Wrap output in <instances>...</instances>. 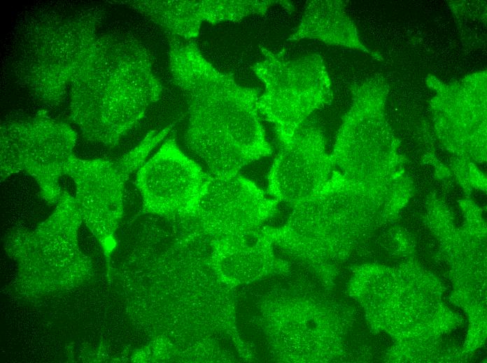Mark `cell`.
<instances>
[{"label": "cell", "mask_w": 487, "mask_h": 363, "mask_svg": "<svg viewBox=\"0 0 487 363\" xmlns=\"http://www.w3.org/2000/svg\"><path fill=\"white\" fill-rule=\"evenodd\" d=\"M341 0L306 1L301 21L288 40L318 39L323 43L360 50L372 56L362 43L356 27Z\"/></svg>", "instance_id": "obj_12"}, {"label": "cell", "mask_w": 487, "mask_h": 363, "mask_svg": "<svg viewBox=\"0 0 487 363\" xmlns=\"http://www.w3.org/2000/svg\"><path fill=\"white\" fill-rule=\"evenodd\" d=\"M450 1L449 5L464 42L474 47L486 43V7L485 1Z\"/></svg>", "instance_id": "obj_13"}, {"label": "cell", "mask_w": 487, "mask_h": 363, "mask_svg": "<svg viewBox=\"0 0 487 363\" xmlns=\"http://www.w3.org/2000/svg\"><path fill=\"white\" fill-rule=\"evenodd\" d=\"M211 178L170 138L137 171L136 186L144 212L164 218L195 217Z\"/></svg>", "instance_id": "obj_8"}, {"label": "cell", "mask_w": 487, "mask_h": 363, "mask_svg": "<svg viewBox=\"0 0 487 363\" xmlns=\"http://www.w3.org/2000/svg\"><path fill=\"white\" fill-rule=\"evenodd\" d=\"M172 125L148 132L132 149L115 160L73 157L66 175L76 185L75 200L83 221L109 255L114 233L122 217L126 183L142 167L150 151L169 133Z\"/></svg>", "instance_id": "obj_6"}, {"label": "cell", "mask_w": 487, "mask_h": 363, "mask_svg": "<svg viewBox=\"0 0 487 363\" xmlns=\"http://www.w3.org/2000/svg\"><path fill=\"white\" fill-rule=\"evenodd\" d=\"M99 6L36 9L15 29L12 68L17 81L45 104L59 105L97 38Z\"/></svg>", "instance_id": "obj_3"}, {"label": "cell", "mask_w": 487, "mask_h": 363, "mask_svg": "<svg viewBox=\"0 0 487 363\" xmlns=\"http://www.w3.org/2000/svg\"><path fill=\"white\" fill-rule=\"evenodd\" d=\"M70 114L84 137L113 147L162 94L147 50L136 39L97 37L73 76Z\"/></svg>", "instance_id": "obj_2"}, {"label": "cell", "mask_w": 487, "mask_h": 363, "mask_svg": "<svg viewBox=\"0 0 487 363\" xmlns=\"http://www.w3.org/2000/svg\"><path fill=\"white\" fill-rule=\"evenodd\" d=\"M333 163L321 131L312 126L299 129L281 144L267 175V193L295 206L323 186Z\"/></svg>", "instance_id": "obj_10"}, {"label": "cell", "mask_w": 487, "mask_h": 363, "mask_svg": "<svg viewBox=\"0 0 487 363\" xmlns=\"http://www.w3.org/2000/svg\"><path fill=\"white\" fill-rule=\"evenodd\" d=\"M76 133L66 124L39 110L31 117L1 125V181L20 172L37 182L43 200L57 204L64 193L59 179L66 175Z\"/></svg>", "instance_id": "obj_5"}, {"label": "cell", "mask_w": 487, "mask_h": 363, "mask_svg": "<svg viewBox=\"0 0 487 363\" xmlns=\"http://www.w3.org/2000/svg\"><path fill=\"white\" fill-rule=\"evenodd\" d=\"M353 103L339 130L332 158L351 181L370 188L385 145L383 109L388 85L376 75L351 87Z\"/></svg>", "instance_id": "obj_7"}, {"label": "cell", "mask_w": 487, "mask_h": 363, "mask_svg": "<svg viewBox=\"0 0 487 363\" xmlns=\"http://www.w3.org/2000/svg\"><path fill=\"white\" fill-rule=\"evenodd\" d=\"M149 17L170 35L189 40L197 37L201 24L239 21L251 15H264L278 4L288 11L293 6L283 0H132L121 1Z\"/></svg>", "instance_id": "obj_11"}, {"label": "cell", "mask_w": 487, "mask_h": 363, "mask_svg": "<svg viewBox=\"0 0 487 363\" xmlns=\"http://www.w3.org/2000/svg\"><path fill=\"white\" fill-rule=\"evenodd\" d=\"M260 49L264 59L252 66L264 84L257 108L274 126L278 139L284 144L311 113L331 103V81L319 54L289 59L284 49L276 53Z\"/></svg>", "instance_id": "obj_4"}, {"label": "cell", "mask_w": 487, "mask_h": 363, "mask_svg": "<svg viewBox=\"0 0 487 363\" xmlns=\"http://www.w3.org/2000/svg\"><path fill=\"white\" fill-rule=\"evenodd\" d=\"M169 36L171 77L188 105V149L215 177L238 174L271 155L257 108L259 91L218 71L192 41Z\"/></svg>", "instance_id": "obj_1"}, {"label": "cell", "mask_w": 487, "mask_h": 363, "mask_svg": "<svg viewBox=\"0 0 487 363\" xmlns=\"http://www.w3.org/2000/svg\"><path fill=\"white\" fill-rule=\"evenodd\" d=\"M278 202L239 173L211 175L196 217L213 240L246 241L275 213Z\"/></svg>", "instance_id": "obj_9"}]
</instances>
